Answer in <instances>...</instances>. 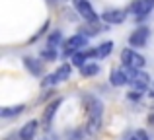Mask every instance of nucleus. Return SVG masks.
I'll use <instances>...</instances> for the list:
<instances>
[{"instance_id":"1","label":"nucleus","mask_w":154,"mask_h":140,"mask_svg":"<svg viewBox=\"0 0 154 140\" xmlns=\"http://www.w3.org/2000/svg\"><path fill=\"white\" fill-rule=\"evenodd\" d=\"M121 61H123L125 66H129V68H135V70H140V68L144 66V58L140 57L139 53L131 51V49H123V51H121Z\"/></svg>"},{"instance_id":"2","label":"nucleus","mask_w":154,"mask_h":140,"mask_svg":"<svg viewBox=\"0 0 154 140\" xmlns=\"http://www.w3.org/2000/svg\"><path fill=\"white\" fill-rule=\"evenodd\" d=\"M70 78V66L68 64H63L59 70L55 72V74L47 76L45 80H43V86H53V84H59V82H64V80Z\"/></svg>"},{"instance_id":"3","label":"nucleus","mask_w":154,"mask_h":140,"mask_svg":"<svg viewBox=\"0 0 154 140\" xmlns=\"http://www.w3.org/2000/svg\"><path fill=\"white\" fill-rule=\"evenodd\" d=\"M86 43H88V39H86V35H72L70 39H66L64 41V53H76V51H80L82 47H86Z\"/></svg>"},{"instance_id":"4","label":"nucleus","mask_w":154,"mask_h":140,"mask_svg":"<svg viewBox=\"0 0 154 140\" xmlns=\"http://www.w3.org/2000/svg\"><path fill=\"white\" fill-rule=\"evenodd\" d=\"M152 6L154 2H150V0H135L131 4V12L135 16H139V18H144V16H148L152 12Z\"/></svg>"},{"instance_id":"5","label":"nucleus","mask_w":154,"mask_h":140,"mask_svg":"<svg viewBox=\"0 0 154 140\" xmlns=\"http://www.w3.org/2000/svg\"><path fill=\"white\" fill-rule=\"evenodd\" d=\"M74 4H76V10L80 12V16H82V18H86L88 22H96V19H98L94 8L90 6V2H88V0H76Z\"/></svg>"},{"instance_id":"6","label":"nucleus","mask_w":154,"mask_h":140,"mask_svg":"<svg viewBox=\"0 0 154 140\" xmlns=\"http://www.w3.org/2000/svg\"><path fill=\"white\" fill-rule=\"evenodd\" d=\"M148 74H144V72H140V70H137L135 72V76H133V80L129 84L133 86V90H139V91H144L146 90V86H148Z\"/></svg>"},{"instance_id":"7","label":"nucleus","mask_w":154,"mask_h":140,"mask_svg":"<svg viewBox=\"0 0 154 140\" xmlns=\"http://www.w3.org/2000/svg\"><path fill=\"white\" fill-rule=\"evenodd\" d=\"M146 41H148V29L146 27H140V29L133 31L131 37H129V43H131L133 47H143Z\"/></svg>"},{"instance_id":"8","label":"nucleus","mask_w":154,"mask_h":140,"mask_svg":"<svg viewBox=\"0 0 154 140\" xmlns=\"http://www.w3.org/2000/svg\"><path fill=\"white\" fill-rule=\"evenodd\" d=\"M102 18L105 23H123L127 16H125L123 10H107V12H103Z\"/></svg>"},{"instance_id":"9","label":"nucleus","mask_w":154,"mask_h":140,"mask_svg":"<svg viewBox=\"0 0 154 140\" xmlns=\"http://www.w3.org/2000/svg\"><path fill=\"white\" fill-rule=\"evenodd\" d=\"M111 49H113V43H111V41L102 43V45H100L98 49L88 51V57H98V58H103V57H107V55L111 53Z\"/></svg>"},{"instance_id":"10","label":"nucleus","mask_w":154,"mask_h":140,"mask_svg":"<svg viewBox=\"0 0 154 140\" xmlns=\"http://www.w3.org/2000/svg\"><path fill=\"white\" fill-rule=\"evenodd\" d=\"M35 133H37V123L35 121H29L23 125V129L20 130V138L22 140H31L35 136Z\"/></svg>"},{"instance_id":"11","label":"nucleus","mask_w":154,"mask_h":140,"mask_svg":"<svg viewBox=\"0 0 154 140\" xmlns=\"http://www.w3.org/2000/svg\"><path fill=\"white\" fill-rule=\"evenodd\" d=\"M111 84H113V86H123V84H129L125 70H115V72H113V74H111Z\"/></svg>"},{"instance_id":"12","label":"nucleus","mask_w":154,"mask_h":140,"mask_svg":"<svg viewBox=\"0 0 154 140\" xmlns=\"http://www.w3.org/2000/svg\"><path fill=\"white\" fill-rule=\"evenodd\" d=\"M80 72H82V76H94V74H98L100 72V66L98 64H94V62H88V64H84L82 68H80Z\"/></svg>"},{"instance_id":"13","label":"nucleus","mask_w":154,"mask_h":140,"mask_svg":"<svg viewBox=\"0 0 154 140\" xmlns=\"http://www.w3.org/2000/svg\"><path fill=\"white\" fill-rule=\"evenodd\" d=\"M26 109L23 105H16V107H4L2 109V117H14V115H20Z\"/></svg>"},{"instance_id":"14","label":"nucleus","mask_w":154,"mask_h":140,"mask_svg":"<svg viewBox=\"0 0 154 140\" xmlns=\"http://www.w3.org/2000/svg\"><path fill=\"white\" fill-rule=\"evenodd\" d=\"M23 62H26L27 70H31L33 74H41V64H37V61H33V58H23Z\"/></svg>"},{"instance_id":"15","label":"nucleus","mask_w":154,"mask_h":140,"mask_svg":"<svg viewBox=\"0 0 154 140\" xmlns=\"http://www.w3.org/2000/svg\"><path fill=\"white\" fill-rule=\"evenodd\" d=\"M86 57H88V53H74L72 55V64L74 66H78V68H82L84 64H86Z\"/></svg>"},{"instance_id":"16","label":"nucleus","mask_w":154,"mask_h":140,"mask_svg":"<svg viewBox=\"0 0 154 140\" xmlns=\"http://www.w3.org/2000/svg\"><path fill=\"white\" fill-rule=\"evenodd\" d=\"M57 107H59V101H53L49 107H47V111H45V115H43V119H45V123H49L51 119H53V115H55V111H57Z\"/></svg>"},{"instance_id":"17","label":"nucleus","mask_w":154,"mask_h":140,"mask_svg":"<svg viewBox=\"0 0 154 140\" xmlns=\"http://www.w3.org/2000/svg\"><path fill=\"white\" fill-rule=\"evenodd\" d=\"M59 43H60V33H53L49 37V47H51V49H57Z\"/></svg>"},{"instance_id":"18","label":"nucleus","mask_w":154,"mask_h":140,"mask_svg":"<svg viewBox=\"0 0 154 140\" xmlns=\"http://www.w3.org/2000/svg\"><path fill=\"white\" fill-rule=\"evenodd\" d=\"M129 140H148V134L144 133V130H137V133L133 134Z\"/></svg>"},{"instance_id":"19","label":"nucleus","mask_w":154,"mask_h":140,"mask_svg":"<svg viewBox=\"0 0 154 140\" xmlns=\"http://www.w3.org/2000/svg\"><path fill=\"white\" fill-rule=\"evenodd\" d=\"M43 57L47 58V61H53V58H55V49H47V51H43Z\"/></svg>"},{"instance_id":"20","label":"nucleus","mask_w":154,"mask_h":140,"mask_svg":"<svg viewBox=\"0 0 154 140\" xmlns=\"http://www.w3.org/2000/svg\"><path fill=\"white\" fill-rule=\"evenodd\" d=\"M148 123H150V125H154V115H150V117H148Z\"/></svg>"},{"instance_id":"21","label":"nucleus","mask_w":154,"mask_h":140,"mask_svg":"<svg viewBox=\"0 0 154 140\" xmlns=\"http://www.w3.org/2000/svg\"><path fill=\"white\" fill-rule=\"evenodd\" d=\"M43 140H55V138H53V136H45V138H43Z\"/></svg>"},{"instance_id":"22","label":"nucleus","mask_w":154,"mask_h":140,"mask_svg":"<svg viewBox=\"0 0 154 140\" xmlns=\"http://www.w3.org/2000/svg\"><path fill=\"white\" fill-rule=\"evenodd\" d=\"M49 2H57V0H49Z\"/></svg>"},{"instance_id":"23","label":"nucleus","mask_w":154,"mask_h":140,"mask_svg":"<svg viewBox=\"0 0 154 140\" xmlns=\"http://www.w3.org/2000/svg\"><path fill=\"white\" fill-rule=\"evenodd\" d=\"M150 2H154V0H150Z\"/></svg>"}]
</instances>
